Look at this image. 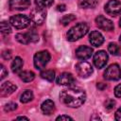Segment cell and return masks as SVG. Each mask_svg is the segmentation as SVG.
Here are the masks:
<instances>
[{"label": "cell", "mask_w": 121, "mask_h": 121, "mask_svg": "<svg viewBox=\"0 0 121 121\" xmlns=\"http://www.w3.org/2000/svg\"><path fill=\"white\" fill-rule=\"evenodd\" d=\"M60 97L62 103L66 106L71 108H78L85 102L86 94L83 90L78 88H68L61 91Z\"/></svg>", "instance_id": "6da1fadb"}, {"label": "cell", "mask_w": 121, "mask_h": 121, "mask_svg": "<svg viewBox=\"0 0 121 121\" xmlns=\"http://www.w3.org/2000/svg\"><path fill=\"white\" fill-rule=\"evenodd\" d=\"M89 30V26L86 23H78L73 27H71L67 32V40L70 42H75L82 38Z\"/></svg>", "instance_id": "7a4b0ae2"}, {"label": "cell", "mask_w": 121, "mask_h": 121, "mask_svg": "<svg viewBox=\"0 0 121 121\" xmlns=\"http://www.w3.org/2000/svg\"><path fill=\"white\" fill-rule=\"evenodd\" d=\"M50 60V54L46 50L39 51L34 55V66L38 70H42Z\"/></svg>", "instance_id": "3957f363"}, {"label": "cell", "mask_w": 121, "mask_h": 121, "mask_svg": "<svg viewBox=\"0 0 121 121\" xmlns=\"http://www.w3.org/2000/svg\"><path fill=\"white\" fill-rule=\"evenodd\" d=\"M9 23L13 27H15L17 29H23V28H26L29 26L30 19L26 15L17 14V15H13L10 17Z\"/></svg>", "instance_id": "277c9868"}, {"label": "cell", "mask_w": 121, "mask_h": 121, "mask_svg": "<svg viewBox=\"0 0 121 121\" xmlns=\"http://www.w3.org/2000/svg\"><path fill=\"white\" fill-rule=\"evenodd\" d=\"M16 40L21 43L26 44L29 43H36L39 40V36L35 29H31L26 33H18L16 35Z\"/></svg>", "instance_id": "5b68a950"}, {"label": "cell", "mask_w": 121, "mask_h": 121, "mask_svg": "<svg viewBox=\"0 0 121 121\" xmlns=\"http://www.w3.org/2000/svg\"><path fill=\"white\" fill-rule=\"evenodd\" d=\"M121 78V69L120 66L116 63L111 64L107 67L104 72V78L108 80H118Z\"/></svg>", "instance_id": "8992f818"}, {"label": "cell", "mask_w": 121, "mask_h": 121, "mask_svg": "<svg viewBox=\"0 0 121 121\" xmlns=\"http://www.w3.org/2000/svg\"><path fill=\"white\" fill-rule=\"evenodd\" d=\"M45 17H46L45 9L39 8V7L34 8L30 12V20L32 21V23H34L35 25H38V26H41L44 22Z\"/></svg>", "instance_id": "52a82bcc"}, {"label": "cell", "mask_w": 121, "mask_h": 121, "mask_svg": "<svg viewBox=\"0 0 121 121\" xmlns=\"http://www.w3.org/2000/svg\"><path fill=\"white\" fill-rule=\"evenodd\" d=\"M77 74L81 78H88L93 73V67L92 65L87 61H79L75 66Z\"/></svg>", "instance_id": "ba28073f"}, {"label": "cell", "mask_w": 121, "mask_h": 121, "mask_svg": "<svg viewBox=\"0 0 121 121\" xmlns=\"http://www.w3.org/2000/svg\"><path fill=\"white\" fill-rule=\"evenodd\" d=\"M105 11L111 16H116L121 13V2L118 0H109L105 5Z\"/></svg>", "instance_id": "9c48e42d"}, {"label": "cell", "mask_w": 121, "mask_h": 121, "mask_svg": "<svg viewBox=\"0 0 121 121\" xmlns=\"http://www.w3.org/2000/svg\"><path fill=\"white\" fill-rule=\"evenodd\" d=\"M95 23H96V26L102 29V30H105V31H111L113 29V24L111 20L107 19L106 17L102 16V15H98L96 18H95Z\"/></svg>", "instance_id": "30bf717a"}, {"label": "cell", "mask_w": 121, "mask_h": 121, "mask_svg": "<svg viewBox=\"0 0 121 121\" xmlns=\"http://www.w3.org/2000/svg\"><path fill=\"white\" fill-rule=\"evenodd\" d=\"M108 61V55L105 51L103 50H100V51H97L95 56H94V63L95 65L96 68L100 69V68H103L106 63Z\"/></svg>", "instance_id": "8fae6325"}, {"label": "cell", "mask_w": 121, "mask_h": 121, "mask_svg": "<svg viewBox=\"0 0 121 121\" xmlns=\"http://www.w3.org/2000/svg\"><path fill=\"white\" fill-rule=\"evenodd\" d=\"M75 78L71 73L68 72H63L61 73L58 78H57V83L62 86H71L75 83Z\"/></svg>", "instance_id": "7c38bea8"}, {"label": "cell", "mask_w": 121, "mask_h": 121, "mask_svg": "<svg viewBox=\"0 0 121 121\" xmlns=\"http://www.w3.org/2000/svg\"><path fill=\"white\" fill-rule=\"evenodd\" d=\"M93 54V49L86 45H81L77 48L76 50V56L79 60H87L89 59Z\"/></svg>", "instance_id": "4fadbf2b"}, {"label": "cell", "mask_w": 121, "mask_h": 121, "mask_svg": "<svg viewBox=\"0 0 121 121\" xmlns=\"http://www.w3.org/2000/svg\"><path fill=\"white\" fill-rule=\"evenodd\" d=\"M30 5V0H9V8L15 10L26 9Z\"/></svg>", "instance_id": "5bb4252c"}, {"label": "cell", "mask_w": 121, "mask_h": 121, "mask_svg": "<svg viewBox=\"0 0 121 121\" xmlns=\"http://www.w3.org/2000/svg\"><path fill=\"white\" fill-rule=\"evenodd\" d=\"M16 89H17L16 85H14L12 82L6 81V82H4V83L1 84V87H0V95L1 96H8V95H11Z\"/></svg>", "instance_id": "9a60e30c"}, {"label": "cell", "mask_w": 121, "mask_h": 121, "mask_svg": "<svg viewBox=\"0 0 121 121\" xmlns=\"http://www.w3.org/2000/svg\"><path fill=\"white\" fill-rule=\"evenodd\" d=\"M89 41L91 43L92 45L97 47V46H100L103 42H104V38L102 36V34L98 31H92L89 35Z\"/></svg>", "instance_id": "2e32d148"}, {"label": "cell", "mask_w": 121, "mask_h": 121, "mask_svg": "<svg viewBox=\"0 0 121 121\" xmlns=\"http://www.w3.org/2000/svg\"><path fill=\"white\" fill-rule=\"evenodd\" d=\"M41 109H42V111H43V112L44 114L49 115V114H51L54 112V110H55V104H54V102L52 100L47 99V100H45V101L43 102V104L41 106Z\"/></svg>", "instance_id": "e0dca14e"}, {"label": "cell", "mask_w": 121, "mask_h": 121, "mask_svg": "<svg viewBox=\"0 0 121 121\" xmlns=\"http://www.w3.org/2000/svg\"><path fill=\"white\" fill-rule=\"evenodd\" d=\"M23 60L20 58V57H16L12 63H11V70L13 73H16V74H20L21 70H22V67H23Z\"/></svg>", "instance_id": "ac0fdd59"}, {"label": "cell", "mask_w": 121, "mask_h": 121, "mask_svg": "<svg viewBox=\"0 0 121 121\" xmlns=\"http://www.w3.org/2000/svg\"><path fill=\"white\" fill-rule=\"evenodd\" d=\"M97 5V0H78V6L82 9H93Z\"/></svg>", "instance_id": "d6986e66"}, {"label": "cell", "mask_w": 121, "mask_h": 121, "mask_svg": "<svg viewBox=\"0 0 121 121\" xmlns=\"http://www.w3.org/2000/svg\"><path fill=\"white\" fill-rule=\"evenodd\" d=\"M20 78L23 81L25 82H30L34 79L35 78V75L33 72L31 71H23V72H20Z\"/></svg>", "instance_id": "ffe728a7"}, {"label": "cell", "mask_w": 121, "mask_h": 121, "mask_svg": "<svg viewBox=\"0 0 121 121\" xmlns=\"http://www.w3.org/2000/svg\"><path fill=\"white\" fill-rule=\"evenodd\" d=\"M108 50L113 56H120L121 55V48L115 43H111L108 46Z\"/></svg>", "instance_id": "44dd1931"}, {"label": "cell", "mask_w": 121, "mask_h": 121, "mask_svg": "<svg viewBox=\"0 0 121 121\" xmlns=\"http://www.w3.org/2000/svg\"><path fill=\"white\" fill-rule=\"evenodd\" d=\"M32 98H33V93L30 90H26L25 92L22 93L20 96V100L22 103H27L30 100H32Z\"/></svg>", "instance_id": "7402d4cb"}, {"label": "cell", "mask_w": 121, "mask_h": 121, "mask_svg": "<svg viewBox=\"0 0 121 121\" xmlns=\"http://www.w3.org/2000/svg\"><path fill=\"white\" fill-rule=\"evenodd\" d=\"M41 77L48 81H53L55 78V72L53 70H44L41 72Z\"/></svg>", "instance_id": "603a6c76"}, {"label": "cell", "mask_w": 121, "mask_h": 121, "mask_svg": "<svg viewBox=\"0 0 121 121\" xmlns=\"http://www.w3.org/2000/svg\"><path fill=\"white\" fill-rule=\"evenodd\" d=\"M54 0H35V4L37 5V7L44 9V8H48L53 4Z\"/></svg>", "instance_id": "cb8c5ba5"}, {"label": "cell", "mask_w": 121, "mask_h": 121, "mask_svg": "<svg viewBox=\"0 0 121 121\" xmlns=\"http://www.w3.org/2000/svg\"><path fill=\"white\" fill-rule=\"evenodd\" d=\"M74 20H76V16H75L74 14H68V15L63 16V17L60 19V24L63 25V26H67L68 24H70V23L73 22Z\"/></svg>", "instance_id": "d4e9b609"}, {"label": "cell", "mask_w": 121, "mask_h": 121, "mask_svg": "<svg viewBox=\"0 0 121 121\" xmlns=\"http://www.w3.org/2000/svg\"><path fill=\"white\" fill-rule=\"evenodd\" d=\"M1 32L3 34H9L11 32V28H10L9 25L5 21H3L1 23Z\"/></svg>", "instance_id": "484cf974"}, {"label": "cell", "mask_w": 121, "mask_h": 121, "mask_svg": "<svg viewBox=\"0 0 121 121\" xmlns=\"http://www.w3.org/2000/svg\"><path fill=\"white\" fill-rule=\"evenodd\" d=\"M104 105H105V108H106L107 110L111 111V110H112V109L114 108V106H115V101H114L113 99H112V98H109V99H107V100L105 101Z\"/></svg>", "instance_id": "4316f807"}, {"label": "cell", "mask_w": 121, "mask_h": 121, "mask_svg": "<svg viewBox=\"0 0 121 121\" xmlns=\"http://www.w3.org/2000/svg\"><path fill=\"white\" fill-rule=\"evenodd\" d=\"M16 109H17V104L13 103V102H9V103L6 104L5 107H4V110L6 112H11V111H14Z\"/></svg>", "instance_id": "83f0119b"}, {"label": "cell", "mask_w": 121, "mask_h": 121, "mask_svg": "<svg viewBox=\"0 0 121 121\" xmlns=\"http://www.w3.org/2000/svg\"><path fill=\"white\" fill-rule=\"evenodd\" d=\"M114 95L116 97L121 99V84H118L115 88H114Z\"/></svg>", "instance_id": "f1b7e54d"}, {"label": "cell", "mask_w": 121, "mask_h": 121, "mask_svg": "<svg viewBox=\"0 0 121 121\" xmlns=\"http://www.w3.org/2000/svg\"><path fill=\"white\" fill-rule=\"evenodd\" d=\"M2 57L5 59V60H9L10 58H11V51L10 50H5V51H3V53H2Z\"/></svg>", "instance_id": "f546056e"}, {"label": "cell", "mask_w": 121, "mask_h": 121, "mask_svg": "<svg viewBox=\"0 0 121 121\" xmlns=\"http://www.w3.org/2000/svg\"><path fill=\"white\" fill-rule=\"evenodd\" d=\"M7 75H8V71L6 70V68H5L4 65H1V77H0V79H1V80L4 79V78H5Z\"/></svg>", "instance_id": "4dcf8cb0"}, {"label": "cell", "mask_w": 121, "mask_h": 121, "mask_svg": "<svg viewBox=\"0 0 121 121\" xmlns=\"http://www.w3.org/2000/svg\"><path fill=\"white\" fill-rule=\"evenodd\" d=\"M56 119H57V120H72L73 118H72V117H70V116H68V115L62 114V115H60V116H58Z\"/></svg>", "instance_id": "1f68e13d"}, {"label": "cell", "mask_w": 121, "mask_h": 121, "mask_svg": "<svg viewBox=\"0 0 121 121\" xmlns=\"http://www.w3.org/2000/svg\"><path fill=\"white\" fill-rule=\"evenodd\" d=\"M115 119L118 121H121V108H119L115 112Z\"/></svg>", "instance_id": "d6a6232c"}, {"label": "cell", "mask_w": 121, "mask_h": 121, "mask_svg": "<svg viewBox=\"0 0 121 121\" xmlns=\"http://www.w3.org/2000/svg\"><path fill=\"white\" fill-rule=\"evenodd\" d=\"M96 87L99 89V90H104L105 88H107V84H105V83H102V82H99V83H97L96 84Z\"/></svg>", "instance_id": "836d02e7"}, {"label": "cell", "mask_w": 121, "mask_h": 121, "mask_svg": "<svg viewBox=\"0 0 121 121\" xmlns=\"http://www.w3.org/2000/svg\"><path fill=\"white\" fill-rule=\"evenodd\" d=\"M66 9V8H65V5H59L58 7H57V10H59V11H64Z\"/></svg>", "instance_id": "e575fe53"}, {"label": "cell", "mask_w": 121, "mask_h": 121, "mask_svg": "<svg viewBox=\"0 0 121 121\" xmlns=\"http://www.w3.org/2000/svg\"><path fill=\"white\" fill-rule=\"evenodd\" d=\"M16 119H18V120H22V119H25V120H28V118H27V117H26V116H18Z\"/></svg>", "instance_id": "d590c367"}, {"label": "cell", "mask_w": 121, "mask_h": 121, "mask_svg": "<svg viewBox=\"0 0 121 121\" xmlns=\"http://www.w3.org/2000/svg\"><path fill=\"white\" fill-rule=\"evenodd\" d=\"M119 26H121V18H120V20H119Z\"/></svg>", "instance_id": "8d00e7d4"}, {"label": "cell", "mask_w": 121, "mask_h": 121, "mask_svg": "<svg viewBox=\"0 0 121 121\" xmlns=\"http://www.w3.org/2000/svg\"><path fill=\"white\" fill-rule=\"evenodd\" d=\"M119 42L121 43V35H120V37H119Z\"/></svg>", "instance_id": "74e56055"}]
</instances>
